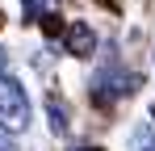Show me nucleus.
Segmentation results:
<instances>
[{
  "label": "nucleus",
  "mask_w": 155,
  "mask_h": 151,
  "mask_svg": "<svg viewBox=\"0 0 155 151\" xmlns=\"http://www.w3.org/2000/svg\"><path fill=\"white\" fill-rule=\"evenodd\" d=\"M63 46H67V55H76V59H88V55L97 50V34H92L84 21H71L67 34H63Z\"/></svg>",
  "instance_id": "nucleus-3"
},
{
  "label": "nucleus",
  "mask_w": 155,
  "mask_h": 151,
  "mask_svg": "<svg viewBox=\"0 0 155 151\" xmlns=\"http://www.w3.org/2000/svg\"><path fill=\"white\" fill-rule=\"evenodd\" d=\"M134 151H155V134L151 130H138L134 134Z\"/></svg>",
  "instance_id": "nucleus-5"
},
{
  "label": "nucleus",
  "mask_w": 155,
  "mask_h": 151,
  "mask_svg": "<svg viewBox=\"0 0 155 151\" xmlns=\"http://www.w3.org/2000/svg\"><path fill=\"white\" fill-rule=\"evenodd\" d=\"M0 25H4V13H0Z\"/></svg>",
  "instance_id": "nucleus-9"
},
{
  "label": "nucleus",
  "mask_w": 155,
  "mask_h": 151,
  "mask_svg": "<svg viewBox=\"0 0 155 151\" xmlns=\"http://www.w3.org/2000/svg\"><path fill=\"white\" fill-rule=\"evenodd\" d=\"M51 118H54V134H63V130H67V118H63V105H59V101H51Z\"/></svg>",
  "instance_id": "nucleus-4"
},
{
  "label": "nucleus",
  "mask_w": 155,
  "mask_h": 151,
  "mask_svg": "<svg viewBox=\"0 0 155 151\" xmlns=\"http://www.w3.org/2000/svg\"><path fill=\"white\" fill-rule=\"evenodd\" d=\"M29 126V97L13 76H0V130L17 134Z\"/></svg>",
  "instance_id": "nucleus-1"
},
{
  "label": "nucleus",
  "mask_w": 155,
  "mask_h": 151,
  "mask_svg": "<svg viewBox=\"0 0 155 151\" xmlns=\"http://www.w3.org/2000/svg\"><path fill=\"white\" fill-rule=\"evenodd\" d=\"M151 118H155V105H151Z\"/></svg>",
  "instance_id": "nucleus-10"
},
{
  "label": "nucleus",
  "mask_w": 155,
  "mask_h": 151,
  "mask_svg": "<svg viewBox=\"0 0 155 151\" xmlns=\"http://www.w3.org/2000/svg\"><path fill=\"white\" fill-rule=\"evenodd\" d=\"M76 151H101V147H76Z\"/></svg>",
  "instance_id": "nucleus-7"
},
{
  "label": "nucleus",
  "mask_w": 155,
  "mask_h": 151,
  "mask_svg": "<svg viewBox=\"0 0 155 151\" xmlns=\"http://www.w3.org/2000/svg\"><path fill=\"white\" fill-rule=\"evenodd\" d=\"M134 84H138V80H134V76H126L122 67H105V72L92 80V101H97V105L105 109V105H113L117 97L134 92Z\"/></svg>",
  "instance_id": "nucleus-2"
},
{
  "label": "nucleus",
  "mask_w": 155,
  "mask_h": 151,
  "mask_svg": "<svg viewBox=\"0 0 155 151\" xmlns=\"http://www.w3.org/2000/svg\"><path fill=\"white\" fill-rule=\"evenodd\" d=\"M0 67H4V55H0Z\"/></svg>",
  "instance_id": "nucleus-8"
},
{
  "label": "nucleus",
  "mask_w": 155,
  "mask_h": 151,
  "mask_svg": "<svg viewBox=\"0 0 155 151\" xmlns=\"http://www.w3.org/2000/svg\"><path fill=\"white\" fill-rule=\"evenodd\" d=\"M0 151H17V147H13V139H8V130H0Z\"/></svg>",
  "instance_id": "nucleus-6"
}]
</instances>
